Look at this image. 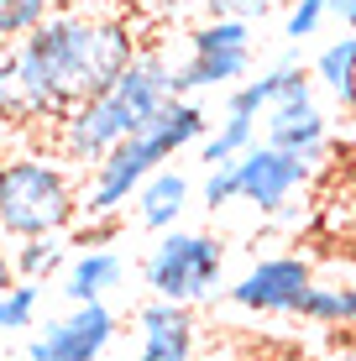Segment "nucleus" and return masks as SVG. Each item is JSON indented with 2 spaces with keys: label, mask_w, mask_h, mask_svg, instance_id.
<instances>
[{
  "label": "nucleus",
  "mask_w": 356,
  "mask_h": 361,
  "mask_svg": "<svg viewBox=\"0 0 356 361\" xmlns=\"http://www.w3.org/2000/svg\"><path fill=\"white\" fill-rule=\"evenodd\" d=\"M11 262H16V278H37L42 283L47 272H58L68 262V252H63L58 235H21V241L11 246Z\"/></svg>",
  "instance_id": "obj_17"
},
{
  "label": "nucleus",
  "mask_w": 356,
  "mask_h": 361,
  "mask_svg": "<svg viewBox=\"0 0 356 361\" xmlns=\"http://www.w3.org/2000/svg\"><path fill=\"white\" fill-rule=\"evenodd\" d=\"M330 16H340V27L356 32V0H330Z\"/></svg>",
  "instance_id": "obj_26"
},
{
  "label": "nucleus",
  "mask_w": 356,
  "mask_h": 361,
  "mask_svg": "<svg viewBox=\"0 0 356 361\" xmlns=\"http://www.w3.org/2000/svg\"><path fill=\"white\" fill-rule=\"evenodd\" d=\"M142 325V361H189L194 356V319L189 304H173V298H157L137 309Z\"/></svg>",
  "instance_id": "obj_10"
},
{
  "label": "nucleus",
  "mask_w": 356,
  "mask_h": 361,
  "mask_svg": "<svg viewBox=\"0 0 356 361\" xmlns=\"http://www.w3.org/2000/svg\"><path fill=\"white\" fill-rule=\"evenodd\" d=\"M142 136H147L163 157H173V152H183V147H200L204 136H210V121H204V110L194 105V99L173 94L157 116L142 121Z\"/></svg>",
  "instance_id": "obj_12"
},
{
  "label": "nucleus",
  "mask_w": 356,
  "mask_h": 361,
  "mask_svg": "<svg viewBox=\"0 0 356 361\" xmlns=\"http://www.w3.org/2000/svg\"><path fill=\"white\" fill-rule=\"evenodd\" d=\"M340 361H356V351H351V356H340Z\"/></svg>",
  "instance_id": "obj_28"
},
{
  "label": "nucleus",
  "mask_w": 356,
  "mask_h": 361,
  "mask_svg": "<svg viewBox=\"0 0 356 361\" xmlns=\"http://www.w3.org/2000/svg\"><path fill=\"white\" fill-rule=\"evenodd\" d=\"M0 121H27V90H21L16 47H0Z\"/></svg>",
  "instance_id": "obj_22"
},
{
  "label": "nucleus",
  "mask_w": 356,
  "mask_h": 361,
  "mask_svg": "<svg viewBox=\"0 0 356 361\" xmlns=\"http://www.w3.org/2000/svg\"><path fill=\"white\" fill-rule=\"evenodd\" d=\"M137 131H142L137 105L110 84V90L84 94V99L68 105V116L58 121V152H63V163H73V168H94L116 142H126V136H137Z\"/></svg>",
  "instance_id": "obj_4"
},
{
  "label": "nucleus",
  "mask_w": 356,
  "mask_h": 361,
  "mask_svg": "<svg viewBox=\"0 0 356 361\" xmlns=\"http://www.w3.org/2000/svg\"><path fill=\"white\" fill-rule=\"evenodd\" d=\"M247 147H257V116H247V110H226V121L200 142V157L210 168H220V163H236Z\"/></svg>",
  "instance_id": "obj_16"
},
{
  "label": "nucleus",
  "mask_w": 356,
  "mask_h": 361,
  "mask_svg": "<svg viewBox=\"0 0 356 361\" xmlns=\"http://www.w3.org/2000/svg\"><path fill=\"white\" fill-rule=\"evenodd\" d=\"M194 53H236V47H252V21L247 16H210L189 32Z\"/></svg>",
  "instance_id": "obj_18"
},
{
  "label": "nucleus",
  "mask_w": 356,
  "mask_h": 361,
  "mask_svg": "<svg viewBox=\"0 0 356 361\" xmlns=\"http://www.w3.org/2000/svg\"><path fill=\"white\" fill-rule=\"evenodd\" d=\"M189 194H194V183H189V173H178V168H157L152 178L137 189V226L142 231H173L178 226V215H183V204H189Z\"/></svg>",
  "instance_id": "obj_11"
},
{
  "label": "nucleus",
  "mask_w": 356,
  "mask_h": 361,
  "mask_svg": "<svg viewBox=\"0 0 356 361\" xmlns=\"http://www.w3.org/2000/svg\"><path fill=\"white\" fill-rule=\"evenodd\" d=\"M309 288H314L309 262L293 257V252H283V257H262V262H252L226 288V298L236 309H247V314H299V304H304Z\"/></svg>",
  "instance_id": "obj_8"
},
{
  "label": "nucleus",
  "mask_w": 356,
  "mask_h": 361,
  "mask_svg": "<svg viewBox=\"0 0 356 361\" xmlns=\"http://www.w3.org/2000/svg\"><path fill=\"white\" fill-rule=\"evenodd\" d=\"M314 79H320V90L330 99H340V105L351 110V90H356V32L351 37H336L330 47H320V58H314Z\"/></svg>",
  "instance_id": "obj_15"
},
{
  "label": "nucleus",
  "mask_w": 356,
  "mask_h": 361,
  "mask_svg": "<svg viewBox=\"0 0 356 361\" xmlns=\"http://www.w3.org/2000/svg\"><path fill=\"white\" fill-rule=\"evenodd\" d=\"M137 361H142V356H137Z\"/></svg>",
  "instance_id": "obj_32"
},
{
  "label": "nucleus",
  "mask_w": 356,
  "mask_h": 361,
  "mask_svg": "<svg viewBox=\"0 0 356 361\" xmlns=\"http://www.w3.org/2000/svg\"><path fill=\"white\" fill-rule=\"evenodd\" d=\"M231 168H236V204H252L257 215H278V209L309 183L314 163L299 157V152H288V147L262 142V147H247Z\"/></svg>",
  "instance_id": "obj_6"
},
{
  "label": "nucleus",
  "mask_w": 356,
  "mask_h": 361,
  "mask_svg": "<svg viewBox=\"0 0 356 361\" xmlns=\"http://www.w3.org/2000/svg\"><path fill=\"white\" fill-rule=\"evenodd\" d=\"M163 163H168V157L157 152V147L147 142L142 131L126 136V142H116V147L100 157V163L90 168V194L79 199V209H84L90 220L116 215L121 204H131V199H137V189H142V183L152 178Z\"/></svg>",
  "instance_id": "obj_5"
},
{
  "label": "nucleus",
  "mask_w": 356,
  "mask_h": 361,
  "mask_svg": "<svg viewBox=\"0 0 356 361\" xmlns=\"http://www.w3.org/2000/svg\"><path fill=\"white\" fill-rule=\"evenodd\" d=\"M37 298H42L37 278H16V288L0 293V330H27L37 319Z\"/></svg>",
  "instance_id": "obj_20"
},
{
  "label": "nucleus",
  "mask_w": 356,
  "mask_h": 361,
  "mask_svg": "<svg viewBox=\"0 0 356 361\" xmlns=\"http://www.w3.org/2000/svg\"><path fill=\"white\" fill-rule=\"evenodd\" d=\"M299 314L309 319V325H351L356 330V288H320V283H314V288L304 293Z\"/></svg>",
  "instance_id": "obj_19"
},
{
  "label": "nucleus",
  "mask_w": 356,
  "mask_h": 361,
  "mask_svg": "<svg viewBox=\"0 0 356 361\" xmlns=\"http://www.w3.org/2000/svg\"><path fill=\"white\" fill-rule=\"evenodd\" d=\"M351 110H356V90H351Z\"/></svg>",
  "instance_id": "obj_29"
},
{
  "label": "nucleus",
  "mask_w": 356,
  "mask_h": 361,
  "mask_svg": "<svg viewBox=\"0 0 356 361\" xmlns=\"http://www.w3.org/2000/svg\"><path fill=\"white\" fill-rule=\"evenodd\" d=\"M252 73V47L236 53H189V63L173 68V94H194V90H226V84Z\"/></svg>",
  "instance_id": "obj_14"
},
{
  "label": "nucleus",
  "mask_w": 356,
  "mask_h": 361,
  "mask_svg": "<svg viewBox=\"0 0 356 361\" xmlns=\"http://www.w3.org/2000/svg\"><path fill=\"white\" fill-rule=\"evenodd\" d=\"M6 288H16V262H11L6 241H0V293H6Z\"/></svg>",
  "instance_id": "obj_27"
},
{
  "label": "nucleus",
  "mask_w": 356,
  "mask_h": 361,
  "mask_svg": "<svg viewBox=\"0 0 356 361\" xmlns=\"http://www.w3.org/2000/svg\"><path fill=\"white\" fill-rule=\"evenodd\" d=\"M267 142L273 147H288V152L309 157V163H320V157L330 152V121L325 110L314 105V79H304L299 90L278 94L273 105H267Z\"/></svg>",
  "instance_id": "obj_9"
},
{
  "label": "nucleus",
  "mask_w": 356,
  "mask_h": 361,
  "mask_svg": "<svg viewBox=\"0 0 356 361\" xmlns=\"http://www.w3.org/2000/svg\"><path fill=\"white\" fill-rule=\"evenodd\" d=\"M47 11H53V0H0V47L21 42Z\"/></svg>",
  "instance_id": "obj_21"
},
{
  "label": "nucleus",
  "mask_w": 356,
  "mask_h": 361,
  "mask_svg": "<svg viewBox=\"0 0 356 361\" xmlns=\"http://www.w3.org/2000/svg\"><path fill=\"white\" fill-rule=\"evenodd\" d=\"M11 47L27 90V121H63L73 99L110 90L137 58V37L121 16H79L58 6Z\"/></svg>",
  "instance_id": "obj_1"
},
{
  "label": "nucleus",
  "mask_w": 356,
  "mask_h": 361,
  "mask_svg": "<svg viewBox=\"0 0 356 361\" xmlns=\"http://www.w3.org/2000/svg\"><path fill=\"white\" fill-rule=\"evenodd\" d=\"M200 199H204V209H231L236 204V168L231 163H220V168H210V178H204V189H200Z\"/></svg>",
  "instance_id": "obj_24"
},
{
  "label": "nucleus",
  "mask_w": 356,
  "mask_h": 361,
  "mask_svg": "<svg viewBox=\"0 0 356 361\" xmlns=\"http://www.w3.org/2000/svg\"><path fill=\"white\" fill-rule=\"evenodd\" d=\"M293 0H204V11L210 16H267V11H288Z\"/></svg>",
  "instance_id": "obj_25"
},
{
  "label": "nucleus",
  "mask_w": 356,
  "mask_h": 361,
  "mask_svg": "<svg viewBox=\"0 0 356 361\" xmlns=\"http://www.w3.org/2000/svg\"><path fill=\"white\" fill-rule=\"evenodd\" d=\"M220 272H226V252L210 231H163L157 246L142 262V283L157 298H173V304H200L220 288Z\"/></svg>",
  "instance_id": "obj_3"
},
{
  "label": "nucleus",
  "mask_w": 356,
  "mask_h": 361,
  "mask_svg": "<svg viewBox=\"0 0 356 361\" xmlns=\"http://www.w3.org/2000/svg\"><path fill=\"white\" fill-rule=\"evenodd\" d=\"M121 283H126V257L110 252V246H90V252H79L68 262L63 293L73 304H90V298H105L110 288H121Z\"/></svg>",
  "instance_id": "obj_13"
},
{
  "label": "nucleus",
  "mask_w": 356,
  "mask_h": 361,
  "mask_svg": "<svg viewBox=\"0 0 356 361\" xmlns=\"http://www.w3.org/2000/svg\"><path fill=\"white\" fill-rule=\"evenodd\" d=\"M116 325L121 319L105 298L73 304V314L47 319V330L27 341V361H100L105 345L116 341Z\"/></svg>",
  "instance_id": "obj_7"
},
{
  "label": "nucleus",
  "mask_w": 356,
  "mask_h": 361,
  "mask_svg": "<svg viewBox=\"0 0 356 361\" xmlns=\"http://www.w3.org/2000/svg\"><path fill=\"white\" fill-rule=\"evenodd\" d=\"M0 163H6V157H0Z\"/></svg>",
  "instance_id": "obj_31"
},
{
  "label": "nucleus",
  "mask_w": 356,
  "mask_h": 361,
  "mask_svg": "<svg viewBox=\"0 0 356 361\" xmlns=\"http://www.w3.org/2000/svg\"><path fill=\"white\" fill-rule=\"evenodd\" d=\"M325 16H330V0H293L288 21H283V37L288 42H304V37H314L325 27Z\"/></svg>",
  "instance_id": "obj_23"
},
{
  "label": "nucleus",
  "mask_w": 356,
  "mask_h": 361,
  "mask_svg": "<svg viewBox=\"0 0 356 361\" xmlns=\"http://www.w3.org/2000/svg\"><path fill=\"white\" fill-rule=\"evenodd\" d=\"M79 220V194L53 157H6L0 163V231L6 235H63Z\"/></svg>",
  "instance_id": "obj_2"
},
{
  "label": "nucleus",
  "mask_w": 356,
  "mask_h": 361,
  "mask_svg": "<svg viewBox=\"0 0 356 361\" xmlns=\"http://www.w3.org/2000/svg\"><path fill=\"white\" fill-rule=\"evenodd\" d=\"M53 6H63V0H53Z\"/></svg>",
  "instance_id": "obj_30"
}]
</instances>
